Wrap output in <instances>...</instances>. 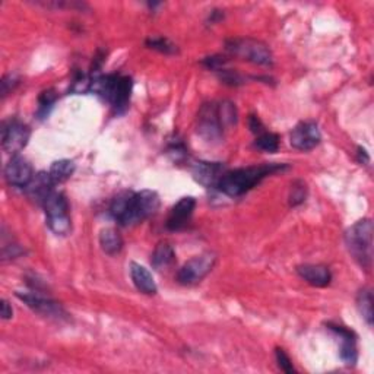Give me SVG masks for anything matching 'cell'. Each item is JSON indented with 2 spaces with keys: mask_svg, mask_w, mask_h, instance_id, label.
I'll use <instances>...</instances> for the list:
<instances>
[{
  "mask_svg": "<svg viewBox=\"0 0 374 374\" xmlns=\"http://www.w3.org/2000/svg\"><path fill=\"white\" fill-rule=\"evenodd\" d=\"M224 123L219 116L218 104H203L198 114V133L206 142L216 144L224 136Z\"/></svg>",
  "mask_w": 374,
  "mask_h": 374,
  "instance_id": "5b68a950",
  "label": "cell"
},
{
  "mask_svg": "<svg viewBox=\"0 0 374 374\" xmlns=\"http://www.w3.org/2000/svg\"><path fill=\"white\" fill-rule=\"evenodd\" d=\"M224 173V167L218 162H198L193 169V176L205 187L218 186V182Z\"/></svg>",
  "mask_w": 374,
  "mask_h": 374,
  "instance_id": "9a60e30c",
  "label": "cell"
},
{
  "mask_svg": "<svg viewBox=\"0 0 374 374\" xmlns=\"http://www.w3.org/2000/svg\"><path fill=\"white\" fill-rule=\"evenodd\" d=\"M345 244L357 263L364 269H370L373 263V223L366 218L346 230Z\"/></svg>",
  "mask_w": 374,
  "mask_h": 374,
  "instance_id": "7a4b0ae2",
  "label": "cell"
},
{
  "mask_svg": "<svg viewBox=\"0 0 374 374\" xmlns=\"http://www.w3.org/2000/svg\"><path fill=\"white\" fill-rule=\"evenodd\" d=\"M275 355H276V362H278V366L282 371H285L288 374L296 371L293 367V362H291V358L287 355V352L282 348H276Z\"/></svg>",
  "mask_w": 374,
  "mask_h": 374,
  "instance_id": "83f0119b",
  "label": "cell"
},
{
  "mask_svg": "<svg viewBox=\"0 0 374 374\" xmlns=\"http://www.w3.org/2000/svg\"><path fill=\"white\" fill-rule=\"evenodd\" d=\"M196 207V201L192 196L182 198L174 206L167 218V228L171 231L183 230L193 215V211Z\"/></svg>",
  "mask_w": 374,
  "mask_h": 374,
  "instance_id": "7c38bea8",
  "label": "cell"
},
{
  "mask_svg": "<svg viewBox=\"0 0 374 374\" xmlns=\"http://www.w3.org/2000/svg\"><path fill=\"white\" fill-rule=\"evenodd\" d=\"M146 46L149 49H154V50L165 53V54H174L177 51V47L171 43V41L167 40V38H162V37L149 38L146 41Z\"/></svg>",
  "mask_w": 374,
  "mask_h": 374,
  "instance_id": "484cf974",
  "label": "cell"
},
{
  "mask_svg": "<svg viewBox=\"0 0 374 374\" xmlns=\"http://www.w3.org/2000/svg\"><path fill=\"white\" fill-rule=\"evenodd\" d=\"M248 123H250V129H252L253 133L260 135V133L265 132V128H263V124H262V121L259 120V117L250 116V119H248Z\"/></svg>",
  "mask_w": 374,
  "mask_h": 374,
  "instance_id": "f546056e",
  "label": "cell"
},
{
  "mask_svg": "<svg viewBox=\"0 0 374 374\" xmlns=\"http://www.w3.org/2000/svg\"><path fill=\"white\" fill-rule=\"evenodd\" d=\"M322 141L321 130L314 121H301L289 135V144L298 151H310Z\"/></svg>",
  "mask_w": 374,
  "mask_h": 374,
  "instance_id": "30bf717a",
  "label": "cell"
},
{
  "mask_svg": "<svg viewBox=\"0 0 374 374\" xmlns=\"http://www.w3.org/2000/svg\"><path fill=\"white\" fill-rule=\"evenodd\" d=\"M255 145H256V148H259L262 151L271 152V154H273V152H276L280 148V137H278V135H275V133L263 132V133L257 135Z\"/></svg>",
  "mask_w": 374,
  "mask_h": 374,
  "instance_id": "cb8c5ba5",
  "label": "cell"
},
{
  "mask_svg": "<svg viewBox=\"0 0 374 374\" xmlns=\"http://www.w3.org/2000/svg\"><path fill=\"white\" fill-rule=\"evenodd\" d=\"M0 314H2V318H5V321H8V318H12V316H13V310L6 300L2 301V310H0Z\"/></svg>",
  "mask_w": 374,
  "mask_h": 374,
  "instance_id": "4dcf8cb0",
  "label": "cell"
},
{
  "mask_svg": "<svg viewBox=\"0 0 374 374\" xmlns=\"http://www.w3.org/2000/svg\"><path fill=\"white\" fill-rule=\"evenodd\" d=\"M53 186H54V182L50 173H38V174H34L28 186L25 187V192L30 199H33L37 203L44 205L46 199L53 192Z\"/></svg>",
  "mask_w": 374,
  "mask_h": 374,
  "instance_id": "5bb4252c",
  "label": "cell"
},
{
  "mask_svg": "<svg viewBox=\"0 0 374 374\" xmlns=\"http://www.w3.org/2000/svg\"><path fill=\"white\" fill-rule=\"evenodd\" d=\"M19 84V79L17 75H8L0 82V85H2V96H6L13 88Z\"/></svg>",
  "mask_w": 374,
  "mask_h": 374,
  "instance_id": "f1b7e54d",
  "label": "cell"
},
{
  "mask_svg": "<svg viewBox=\"0 0 374 374\" xmlns=\"http://www.w3.org/2000/svg\"><path fill=\"white\" fill-rule=\"evenodd\" d=\"M227 50L235 56H239L247 62H252L260 66H271L273 59L271 49L262 41L252 38H237L227 41Z\"/></svg>",
  "mask_w": 374,
  "mask_h": 374,
  "instance_id": "277c9868",
  "label": "cell"
},
{
  "mask_svg": "<svg viewBox=\"0 0 374 374\" xmlns=\"http://www.w3.org/2000/svg\"><path fill=\"white\" fill-rule=\"evenodd\" d=\"M297 273L313 287H328L332 281L329 268L323 265H301L297 268Z\"/></svg>",
  "mask_w": 374,
  "mask_h": 374,
  "instance_id": "e0dca14e",
  "label": "cell"
},
{
  "mask_svg": "<svg viewBox=\"0 0 374 374\" xmlns=\"http://www.w3.org/2000/svg\"><path fill=\"white\" fill-rule=\"evenodd\" d=\"M216 257L214 253H203L186 262L177 273V280L183 285H195L214 269Z\"/></svg>",
  "mask_w": 374,
  "mask_h": 374,
  "instance_id": "52a82bcc",
  "label": "cell"
},
{
  "mask_svg": "<svg viewBox=\"0 0 374 374\" xmlns=\"http://www.w3.org/2000/svg\"><path fill=\"white\" fill-rule=\"evenodd\" d=\"M58 100V95L53 90H47L44 92H41L40 99H38V110H37V116L40 119H46L50 113V110L53 108L54 103Z\"/></svg>",
  "mask_w": 374,
  "mask_h": 374,
  "instance_id": "d4e9b609",
  "label": "cell"
},
{
  "mask_svg": "<svg viewBox=\"0 0 374 374\" xmlns=\"http://www.w3.org/2000/svg\"><path fill=\"white\" fill-rule=\"evenodd\" d=\"M100 246L107 255H117L123 248V239L117 230L104 228L100 232Z\"/></svg>",
  "mask_w": 374,
  "mask_h": 374,
  "instance_id": "ffe728a7",
  "label": "cell"
},
{
  "mask_svg": "<svg viewBox=\"0 0 374 374\" xmlns=\"http://www.w3.org/2000/svg\"><path fill=\"white\" fill-rule=\"evenodd\" d=\"M133 196H135L133 192H121L113 199L112 206H110V214L113 215V218L117 221L119 224H121L124 216L128 215Z\"/></svg>",
  "mask_w": 374,
  "mask_h": 374,
  "instance_id": "44dd1931",
  "label": "cell"
},
{
  "mask_svg": "<svg viewBox=\"0 0 374 374\" xmlns=\"http://www.w3.org/2000/svg\"><path fill=\"white\" fill-rule=\"evenodd\" d=\"M307 196V187L303 182H296L291 187V193H289V205L291 206H297L300 203H303L306 201Z\"/></svg>",
  "mask_w": 374,
  "mask_h": 374,
  "instance_id": "4316f807",
  "label": "cell"
},
{
  "mask_svg": "<svg viewBox=\"0 0 374 374\" xmlns=\"http://www.w3.org/2000/svg\"><path fill=\"white\" fill-rule=\"evenodd\" d=\"M357 307L364 321L371 326L373 325V294L371 289L364 288L357 296Z\"/></svg>",
  "mask_w": 374,
  "mask_h": 374,
  "instance_id": "603a6c76",
  "label": "cell"
},
{
  "mask_svg": "<svg viewBox=\"0 0 374 374\" xmlns=\"http://www.w3.org/2000/svg\"><path fill=\"white\" fill-rule=\"evenodd\" d=\"M130 276L135 287L141 291V293L146 296L157 294V284L154 281L152 273L139 263L132 262L130 263Z\"/></svg>",
  "mask_w": 374,
  "mask_h": 374,
  "instance_id": "ac0fdd59",
  "label": "cell"
},
{
  "mask_svg": "<svg viewBox=\"0 0 374 374\" xmlns=\"http://www.w3.org/2000/svg\"><path fill=\"white\" fill-rule=\"evenodd\" d=\"M30 128L19 120H10L3 124L2 146L9 154H18L30 141Z\"/></svg>",
  "mask_w": 374,
  "mask_h": 374,
  "instance_id": "ba28073f",
  "label": "cell"
},
{
  "mask_svg": "<svg viewBox=\"0 0 374 374\" xmlns=\"http://www.w3.org/2000/svg\"><path fill=\"white\" fill-rule=\"evenodd\" d=\"M130 94H132V79L129 76L119 75L113 94L112 96H110L108 103L114 107L117 113L126 112V108L129 107V101H130Z\"/></svg>",
  "mask_w": 374,
  "mask_h": 374,
  "instance_id": "2e32d148",
  "label": "cell"
},
{
  "mask_svg": "<svg viewBox=\"0 0 374 374\" xmlns=\"http://www.w3.org/2000/svg\"><path fill=\"white\" fill-rule=\"evenodd\" d=\"M17 297L24 301L26 306L35 313L51 317V318H63L66 316L63 307L58 301L51 300L50 297L38 293V291H30V293H17Z\"/></svg>",
  "mask_w": 374,
  "mask_h": 374,
  "instance_id": "9c48e42d",
  "label": "cell"
},
{
  "mask_svg": "<svg viewBox=\"0 0 374 374\" xmlns=\"http://www.w3.org/2000/svg\"><path fill=\"white\" fill-rule=\"evenodd\" d=\"M287 170L284 164H262L252 165V167L239 169L234 171H227L218 182V189L227 196L237 198L244 195L246 192L259 185L263 178L272 176L278 171Z\"/></svg>",
  "mask_w": 374,
  "mask_h": 374,
  "instance_id": "6da1fadb",
  "label": "cell"
},
{
  "mask_svg": "<svg viewBox=\"0 0 374 374\" xmlns=\"http://www.w3.org/2000/svg\"><path fill=\"white\" fill-rule=\"evenodd\" d=\"M49 228L56 235H67L72 230V221L69 215V202L62 192L53 190L44 202Z\"/></svg>",
  "mask_w": 374,
  "mask_h": 374,
  "instance_id": "3957f363",
  "label": "cell"
},
{
  "mask_svg": "<svg viewBox=\"0 0 374 374\" xmlns=\"http://www.w3.org/2000/svg\"><path fill=\"white\" fill-rule=\"evenodd\" d=\"M34 177L33 165L24 157L13 155L5 167V178L10 186L26 187Z\"/></svg>",
  "mask_w": 374,
  "mask_h": 374,
  "instance_id": "8fae6325",
  "label": "cell"
},
{
  "mask_svg": "<svg viewBox=\"0 0 374 374\" xmlns=\"http://www.w3.org/2000/svg\"><path fill=\"white\" fill-rule=\"evenodd\" d=\"M158 207H160V196L155 192L144 190L139 193H135L130 210L128 215L121 221L120 226L129 227V226L139 224L148 216L154 215L158 211Z\"/></svg>",
  "mask_w": 374,
  "mask_h": 374,
  "instance_id": "8992f818",
  "label": "cell"
},
{
  "mask_svg": "<svg viewBox=\"0 0 374 374\" xmlns=\"http://www.w3.org/2000/svg\"><path fill=\"white\" fill-rule=\"evenodd\" d=\"M174 260H176V253H174L173 246L167 241H161L155 247L154 253H152L151 263H152V266H154V269L164 271V269H169L174 263Z\"/></svg>",
  "mask_w": 374,
  "mask_h": 374,
  "instance_id": "d6986e66",
  "label": "cell"
},
{
  "mask_svg": "<svg viewBox=\"0 0 374 374\" xmlns=\"http://www.w3.org/2000/svg\"><path fill=\"white\" fill-rule=\"evenodd\" d=\"M328 328L334 332V334L339 338L341 342V348H339V354L342 362L348 366H354L357 363L358 358V351H357V341H355V335L352 334L351 330L345 329L343 326H338V325H328Z\"/></svg>",
  "mask_w": 374,
  "mask_h": 374,
  "instance_id": "4fadbf2b",
  "label": "cell"
},
{
  "mask_svg": "<svg viewBox=\"0 0 374 374\" xmlns=\"http://www.w3.org/2000/svg\"><path fill=\"white\" fill-rule=\"evenodd\" d=\"M50 176L53 178L54 185L58 183H63L66 180L71 178L75 173V162L71 160H60L53 162V165L50 167Z\"/></svg>",
  "mask_w": 374,
  "mask_h": 374,
  "instance_id": "7402d4cb",
  "label": "cell"
}]
</instances>
